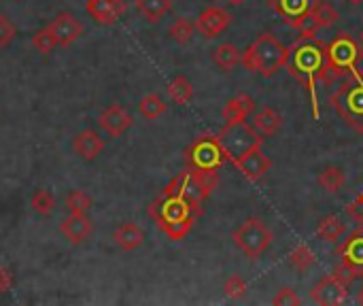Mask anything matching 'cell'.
Here are the masks:
<instances>
[{"label": "cell", "instance_id": "cell-1", "mask_svg": "<svg viewBox=\"0 0 363 306\" xmlns=\"http://www.w3.org/2000/svg\"><path fill=\"white\" fill-rule=\"evenodd\" d=\"M287 68L291 77L308 92L313 115L315 119H319L317 83L323 81V75H325V43L315 36H300L289 47Z\"/></svg>", "mask_w": 363, "mask_h": 306}, {"label": "cell", "instance_id": "cell-2", "mask_svg": "<svg viewBox=\"0 0 363 306\" xmlns=\"http://www.w3.org/2000/svg\"><path fill=\"white\" fill-rule=\"evenodd\" d=\"M149 215L160 226V230L172 241H183L200 217V213H196L187 200L172 194H164L162 198L151 202Z\"/></svg>", "mask_w": 363, "mask_h": 306}, {"label": "cell", "instance_id": "cell-3", "mask_svg": "<svg viewBox=\"0 0 363 306\" xmlns=\"http://www.w3.org/2000/svg\"><path fill=\"white\" fill-rule=\"evenodd\" d=\"M287 58H289V47L283 45L272 32H262L247 47V51H242L240 64L249 72L259 75L264 79H270L281 68L287 66Z\"/></svg>", "mask_w": 363, "mask_h": 306}, {"label": "cell", "instance_id": "cell-4", "mask_svg": "<svg viewBox=\"0 0 363 306\" xmlns=\"http://www.w3.org/2000/svg\"><path fill=\"white\" fill-rule=\"evenodd\" d=\"M363 58V47L347 32H338L332 43L325 45V75L323 81H338L355 75L359 70V60Z\"/></svg>", "mask_w": 363, "mask_h": 306}, {"label": "cell", "instance_id": "cell-5", "mask_svg": "<svg viewBox=\"0 0 363 306\" xmlns=\"http://www.w3.org/2000/svg\"><path fill=\"white\" fill-rule=\"evenodd\" d=\"M219 177L217 170H196V168H187L185 173L177 175L164 194H172V196H181L183 200H187L196 213L202 215V204L204 200L213 194V190L217 187Z\"/></svg>", "mask_w": 363, "mask_h": 306}, {"label": "cell", "instance_id": "cell-6", "mask_svg": "<svg viewBox=\"0 0 363 306\" xmlns=\"http://www.w3.org/2000/svg\"><path fill=\"white\" fill-rule=\"evenodd\" d=\"M330 104L349 128L363 134V72L357 70L342 79L340 87L332 94Z\"/></svg>", "mask_w": 363, "mask_h": 306}, {"label": "cell", "instance_id": "cell-7", "mask_svg": "<svg viewBox=\"0 0 363 306\" xmlns=\"http://www.w3.org/2000/svg\"><path fill=\"white\" fill-rule=\"evenodd\" d=\"M232 241L249 260H259L272 247L274 234L259 217H249L234 230Z\"/></svg>", "mask_w": 363, "mask_h": 306}, {"label": "cell", "instance_id": "cell-8", "mask_svg": "<svg viewBox=\"0 0 363 306\" xmlns=\"http://www.w3.org/2000/svg\"><path fill=\"white\" fill-rule=\"evenodd\" d=\"M219 145L223 147L228 162H234L236 158L245 155L247 151L262 147L264 145V136L245 121H230L221 128V132L217 134Z\"/></svg>", "mask_w": 363, "mask_h": 306}, {"label": "cell", "instance_id": "cell-9", "mask_svg": "<svg viewBox=\"0 0 363 306\" xmlns=\"http://www.w3.org/2000/svg\"><path fill=\"white\" fill-rule=\"evenodd\" d=\"M185 160H187V166L196 170H219L228 162V155L223 147L219 145L217 136L202 134L189 145Z\"/></svg>", "mask_w": 363, "mask_h": 306}, {"label": "cell", "instance_id": "cell-10", "mask_svg": "<svg viewBox=\"0 0 363 306\" xmlns=\"http://www.w3.org/2000/svg\"><path fill=\"white\" fill-rule=\"evenodd\" d=\"M340 266L336 275L342 277L349 285L357 279H363V226H359L340 247H338Z\"/></svg>", "mask_w": 363, "mask_h": 306}, {"label": "cell", "instance_id": "cell-11", "mask_svg": "<svg viewBox=\"0 0 363 306\" xmlns=\"http://www.w3.org/2000/svg\"><path fill=\"white\" fill-rule=\"evenodd\" d=\"M349 296V283L338 277L336 273L321 279L313 290H311V300L321 306H338L342 305Z\"/></svg>", "mask_w": 363, "mask_h": 306}, {"label": "cell", "instance_id": "cell-12", "mask_svg": "<svg viewBox=\"0 0 363 306\" xmlns=\"http://www.w3.org/2000/svg\"><path fill=\"white\" fill-rule=\"evenodd\" d=\"M232 164L240 170V175L247 181H253V183L259 181V179H264L270 173V168H272V160L264 153L262 147H255V149L247 151L245 155L236 158Z\"/></svg>", "mask_w": 363, "mask_h": 306}, {"label": "cell", "instance_id": "cell-13", "mask_svg": "<svg viewBox=\"0 0 363 306\" xmlns=\"http://www.w3.org/2000/svg\"><path fill=\"white\" fill-rule=\"evenodd\" d=\"M338 17H340L338 9H334L332 4H328V2H323V0H319V2H317V6H315V9L304 17V21H302L296 30L300 32V36H317V32H319V30H323V28H328V26L336 23V21H338Z\"/></svg>", "mask_w": 363, "mask_h": 306}, {"label": "cell", "instance_id": "cell-14", "mask_svg": "<svg viewBox=\"0 0 363 306\" xmlns=\"http://www.w3.org/2000/svg\"><path fill=\"white\" fill-rule=\"evenodd\" d=\"M230 23H232V15H230L225 9H221V6H206V9L198 15V19H196L194 26H196V30H198L202 36L215 38V36H219L221 32H225Z\"/></svg>", "mask_w": 363, "mask_h": 306}, {"label": "cell", "instance_id": "cell-15", "mask_svg": "<svg viewBox=\"0 0 363 306\" xmlns=\"http://www.w3.org/2000/svg\"><path fill=\"white\" fill-rule=\"evenodd\" d=\"M319 0H270V6L291 26L298 28Z\"/></svg>", "mask_w": 363, "mask_h": 306}, {"label": "cell", "instance_id": "cell-16", "mask_svg": "<svg viewBox=\"0 0 363 306\" xmlns=\"http://www.w3.org/2000/svg\"><path fill=\"white\" fill-rule=\"evenodd\" d=\"M49 26H51V30L55 34L57 47H68L83 34V26L72 13H57L55 19Z\"/></svg>", "mask_w": 363, "mask_h": 306}, {"label": "cell", "instance_id": "cell-17", "mask_svg": "<svg viewBox=\"0 0 363 306\" xmlns=\"http://www.w3.org/2000/svg\"><path fill=\"white\" fill-rule=\"evenodd\" d=\"M100 128L104 130V132H108L113 138H119V136H123L130 128H132V124H134V119H132V115L123 109V106H119V104H111L102 115H100Z\"/></svg>", "mask_w": 363, "mask_h": 306}, {"label": "cell", "instance_id": "cell-18", "mask_svg": "<svg viewBox=\"0 0 363 306\" xmlns=\"http://www.w3.org/2000/svg\"><path fill=\"white\" fill-rule=\"evenodd\" d=\"M85 11L102 26H113L125 13L123 0H87Z\"/></svg>", "mask_w": 363, "mask_h": 306}, {"label": "cell", "instance_id": "cell-19", "mask_svg": "<svg viewBox=\"0 0 363 306\" xmlns=\"http://www.w3.org/2000/svg\"><path fill=\"white\" fill-rule=\"evenodd\" d=\"M60 234L70 243V245H81L89 239L91 234V222L87 219L85 213H70L62 224H60Z\"/></svg>", "mask_w": 363, "mask_h": 306}, {"label": "cell", "instance_id": "cell-20", "mask_svg": "<svg viewBox=\"0 0 363 306\" xmlns=\"http://www.w3.org/2000/svg\"><path fill=\"white\" fill-rule=\"evenodd\" d=\"M74 151L81 160H96L102 151H104V141L96 130H85L81 134H77L74 138Z\"/></svg>", "mask_w": 363, "mask_h": 306}, {"label": "cell", "instance_id": "cell-21", "mask_svg": "<svg viewBox=\"0 0 363 306\" xmlns=\"http://www.w3.org/2000/svg\"><path fill=\"white\" fill-rule=\"evenodd\" d=\"M251 113H255V100L249 94H238L232 100H228V104L223 106V119L225 124L230 121H245Z\"/></svg>", "mask_w": 363, "mask_h": 306}, {"label": "cell", "instance_id": "cell-22", "mask_svg": "<svg viewBox=\"0 0 363 306\" xmlns=\"http://www.w3.org/2000/svg\"><path fill=\"white\" fill-rule=\"evenodd\" d=\"M283 126V117L270 109V106H264L259 111H255L253 115V128L262 134V136H274Z\"/></svg>", "mask_w": 363, "mask_h": 306}, {"label": "cell", "instance_id": "cell-23", "mask_svg": "<svg viewBox=\"0 0 363 306\" xmlns=\"http://www.w3.org/2000/svg\"><path fill=\"white\" fill-rule=\"evenodd\" d=\"M113 241H115V245H117L119 249H123V251H134V249H138V247L143 245L145 232H143L138 226H134V224H123V226H119V228L115 230Z\"/></svg>", "mask_w": 363, "mask_h": 306}, {"label": "cell", "instance_id": "cell-24", "mask_svg": "<svg viewBox=\"0 0 363 306\" xmlns=\"http://www.w3.org/2000/svg\"><path fill=\"white\" fill-rule=\"evenodd\" d=\"M347 234V226H345V222L340 219V217H336V215H328V217H323V219H319V224H317V236L319 239H323L325 243H338L342 236Z\"/></svg>", "mask_w": 363, "mask_h": 306}, {"label": "cell", "instance_id": "cell-25", "mask_svg": "<svg viewBox=\"0 0 363 306\" xmlns=\"http://www.w3.org/2000/svg\"><path fill=\"white\" fill-rule=\"evenodd\" d=\"M240 58H242V51L232 45V43H221L215 51H213V60L215 64L223 70V72H230L234 70L238 64H240Z\"/></svg>", "mask_w": 363, "mask_h": 306}, {"label": "cell", "instance_id": "cell-26", "mask_svg": "<svg viewBox=\"0 0 363 306\" xmlns=\"http://www.w3.org/2000/svg\"><path fill=\"white\" fill-rule=\"evenodd\" d=\"M317 181H319L321 190H325L328 194H338L345 187L347 177H345V170L340 166H328V168L321 170Z\"/></svg>", "mask_w": 363, "mask_h": 306}, {"label": "cell", "instance_id": "cell-27", "mask_svg": "<svg viewBox=\"0 0 363 306\" xmlns=\"http://www.w3.org/2000/svg\"><path fill=\"white\" fill-rule=\"evenodd\" d=\"M136 9L147 21L155 23L172 9V0H136Z\"/></svg>", "mask_w": 363, "mask_h": 306}, {"label": "cell", "instance_id": "cell-28", "mask_svg": "<svg viewBox=\"0 0 363 306\" xmlns=\"http://www.w3.org/2000/svg\"><path fill=\"white\" fill-rule=\"evenodd\" d=\"M168 96L172 102L177 104H187L191 98H194V85L187 77H174L170 83H168Z\"/></svg>", "mask_w": 363, "mask_h": 306}, {"label": "cell", "instance_id": "cell-29", "mask_svg": "<svg viewBox=\"0 0 363 306\" xmlns=\"http://www.w3.org/2000/svg\"><path fill=\"white\" fill-rule=\"evenodd\" d=\"M138 111L145 119L155 121L157 117H162L166 113V102L157 96V94H147L140 102H138Z\"/></svg>", "mask_w": 363, "mask_h": 306}, {"label": "cell", "instance_id": "cell-30", "mask_svg": "<svg viewBox=\"0 0 363 306\" xmlns=\"http://www.w3.org/2000/svg\"><path fill=\"white\" fill-rule=\"evenodd\" d=\"M289 264L298 271V273H306L308 268H313L317 264L315 253L306 247V245H298L291 253H289Z\"/></svg>", "mask_w": 363, "mask_h": 306}, {"label": "cell", "instance_id": "cell-31", "mask_svg": "<svg viewBox=\"0 0 363 306\" xmlns=\"http://www.w3.org/2000/svg\"><path fill=\"white\" fill-rule=\"evenodd\" d=\"M194 30H196V26H194L189 19L179 17V19H174V23L170 26L168 34H170L172 40H177L179 45H187V43L191 40V36H194Z\"/></svg>", "mask_w": 363, "mask_h": 306}, {"label": "cell", "instance_id": "cell-32", "mask_svg": "<svg viewBox=\"0 0 363 306\" xmlns=\"http://www.w3.org/2000/svg\"><path fill=\"white\" fill-rule=\"evenodd\" d=\"M32 47L40 53H51L55 47H57V40H55V34L51 30V26H45L40 28L34 36H32Z\"/></svg>", "mask_w": 363, "mask_h": 306}, {"label": "cell", "instance_id": "cell-33", "mask_svg": "<svg viewBox=\"0 0 363 306\" xmlns=\"http://www.w3.org/2000/svg\"><path fill=\"white\" fill-rule=\"evenodd\" d=\"M30 204L38 215H51L55 209V198L47 190H36L30 198Z\"/></svg>", "mask_w": 363, "mask_h": 306}, {"label": "cell", "instance_id": "cell-34", "mask_svg": "<svg viewBox=\"0 0 363 306\" xmlns=\"http://www.w3.org/2000/svg\"><path fill=\"white\" fill-rule=\"evenodd\" d=\"M66 209L70 213H87L91 209V198L81 190H72L66 196Z\"/></svg>", "mask_w": 363, "mask_h": 306}, {"label": "cell", "instance_id": "cell-35", "mask_svg": "<svg viewBox=\"0 0 363 306\" xmlns=\"http://www.w3.org/2000/svg\"><path fill=\"white\" fill-rule=\"evenodd\" d=\"M223 292L230 300H240L245 294H247V281L240 277V275H232L225 285H223Z\"/></svg>", "mask_w": 363, "mask_h": 306}, {"label": "cell", "instance_id": "cell-36", "mask_svg": "<svg viewBox=\"0 0 363 306\" xmlns=\"http://www.w3.org/2000/svg\"><path fill=\"white\" fill-rule=\"evenodd\" d=\"M300 302H302L300 296H298L291 288H281V290L277 292V296L272 298V305L277 306H298Z\"/></svg>", "mask_w": 363, "mask_h": 306}, {"label": "cell", "instance_id": "cell-37", "mask_svg": "<svg viewBox=\"0 0 363 306\" xmlns=\"http://www.w3.org/2000/svg\"><path fill=\"white\" fill-rule=\"evenodd\" d=\"M15 36V26L0 13V49H4Z\"/></svg>", "mask_w": 363, "mask_h": 306}, {"label": "cell", "instance_id": "cell-38", "mask_svg": "<svg viewBox=\"0 0 363 306\" xmlns=\"http://www.w3.org/2000/svg\"><path fill=\"white\" fill-rule=\"evenodd\" d=\"M345 213L349 215V219H353L355 224L363 226V192L345 209Z\"/></svg>", "mask_w": 363, "mask_h": 306}, {"label": "cell", "instance_id": "cell-39", "mask_svg": "<svg viewBox=\"0 0 363 306\" xmlns=\"http://www.w3.org/2000/svg\"><path fill=\"white\" fill-rule=\"evenodd\" d=\"M11 288H13V275H11L9 268L0 266V294H6Z\"/></svg>", "mask_w": 363, "mask_h": 306}, {"label": "cell", "instance_id": "cell-40", "mask_svg": "<svg viewBox=\"0 0 363 306\" xmlns=\"http://www.w3.org/2000/svg\"><path fill=\"white\" fill-rule=\"evenodd\" d=\"M357 302H359V305H363V285L359 288V292H357Z\"/></svg>", "mask_w": 363, "mask_h": 306}, {"label": "cell", "instance_id": "cell-41", "mask_svg": "<svg viewBox=\"0 0 363 306\" xmlns=\"http://www.w3.org/2000/svg\"><path fill=\"white\" fill-rule=\"evenodd\" d=\"M228 2H230V4H234V6H240V4H242L245 0H228Z\"/></svg>", "mask_w": 363, "mask_h": 306}, {"label": "cell", "instance_id": "cell-42", "mask_svg": "<svg viewBox=\"0 0 363 306\" xmlns=\"http://www.w3.org/2000/svg\"><path fill=\"white\" fill-rule=\"evenodd\" d=\"M347 2H351V4H362L363 0H347Z\"/></svg>", "mask_w": 363, "mask_h": 306}, {"label": "cell", "instance_id": "cell-43", "mask_svg": "<svg viewBox=\"0 0 363 306\" xmlns=\"http://www.w3.org/2000/svg\"><path fill=\"white\" fill-rule=\"evenodd\" d=\"M359 45L363 47V28H362V32H359Z\"/></svg>", "mask_w": 363, "mask_h": 306}, {"label": "cell", "instance_id": "cell-44", "mask_svg": "<svg viewBox=\"0 0 363 306\" xmlns=\"http://www.w3.org/2000/svg\"><path fill=\"white\" fill-rule=\"evenodd\" d=\"M0 2H2V0H0Z\"/></svg>", "mask_w": 363, "mask_h": 306}]
</instances>
